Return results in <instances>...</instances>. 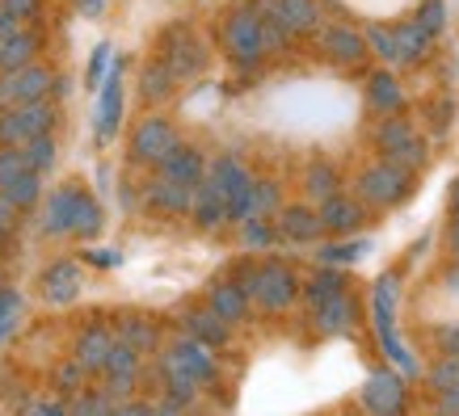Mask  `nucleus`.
Segmentation results:
<instances>
[{
	"instance_id": "6e6552de",
	"label": "nucleus",
	"mask_w": 459,
	"mask_h": 416,
	"mask_svg": "<svg viewBox=\"0 0 459 416\" xmlns=\"http://www.w3.org/2000/svg\"><path fill=\"white\" fill-rule=\"evenodd\" d=\"M178 139L181 135H178V126H173V118H165V114H148V118L135 123L131 139H126V160L140 165V168H156L169 152H173Z\"/></svg>"
},
{
	"instance_id": "a878e982",
	"label": "nucleus",
	"mask_w": 459,
	"mask_h": 416,
	"mask_svg": "<svg viewBox=\"0 0 459 416\" xmlns=\"http://www.w3.org/2000/svg\"><path fill=\"white\" fill-rule=\"evenodd\" d=\"M190 219H195L198 232H220L228 223V198L211 177H203L195 185V202H190Z\"/></svg>"
},
{
	"instance_id": "864d4df0",
	"label": "nucleus",
	"mask_w": 459,
	"mask_h": 416,
	"mask_svg": "<svg viewBox=\"0 0 459 416\" xmlns=\"http://www.w3.org/2000/svg\"><path fill=\"white\" fill-rule=\"evenodd\" d=\"M430 114H434V118H430L434 135H443L446 126H451V114H455V101H451V98H443V101H438V106H430Z\"/></svg>"
},
{
	"instance_id": "393cba45",
	"label": "nucleus",
	"mask_w": 459,
	"mask_h": 416,
	"mask_svg": "<svg viewBox=\"0 0 459 416\" xmlns=\"http://www.w3.org/2000/svg\"><path fill=\"white\" fill-rule=\"evenodd\" d=\"M156 173L169 181H181V185H198V181L207 177V156H203V148H195V143H173V152L156 165Z\"/></svg>"
},
{
	"instance_id": "9b49d317",
	"label": "nucleus",
	"mask_w": 459,
	"mask_h": 416,
	"mask_svg": "<svg viewBox=\"0 0 459 416\" xmlns=\"http://www.w3.org/2000/svg\"><path fill=\"white\" fill-rule=\"evenodd\" d=\"M359 403L367 412L376 416H388V412H404L409 408V387H404V375L401 370H371V375L362 378V391H359Z\"/></svg>"
},
{
	"instance_id": "ea45409f",
	"label": "nucleus",
	"mask_w": 459,
	"mask_h": 416,
	"mask_svg": "<svg viewBox=\"0 0 459 416\" xmlns=\"http://www.w3.org/2000/svg\"><path fill=\"white\" fill-rule=\"evenodd\" d=\"M282 207V185L274 177H253V198H249V215H265L274 219V210Z\"/></svg>"
},
{
	"instance_id": "473e14b6",
	"label": "nucleus",
	"mask_w": 459,
	"mask_h": 416,
	"mask_svg": "<svg viewBox=\"0 0 459 416\" xmlns=\"http://www.w3.org/2000/svg\"><path fill=\"white\" fill-rule=\"evenodd\" d=\"M346 291V274L337 269V265H320L316 274L299 277V299H307V307L325 303V299H333V294Z\"/></svg>"
},
{
	"instance_id": "37998d69",
	"label": "nucleus",
	"mask_w": 459,
	"mask_h": 416,
	"mask_svg": "<svg viewBox=\"0 0 459 416\" xmlns=\"http://www.w3.org/2000/svg\"><path fill=\"white\" fill-rule=\"evenodd\" d=\"M84 366L76 358H68V361H59L56 370H51V387L59 391V395H76V391L84 387Z\"/></svg>"
},
{
	"instance_id": "13d9d810",
	"label": "nucleus",
	"mask_w": 459,
	"mask_h": 416,
	"mask_svg": "<svg viewBox=\"0 0 459 416\" xmlns=\"http://www.w3.org/2000/svg\"><path fill=\"white\" fill-rule=\"evenodd\" d=\"M443 286L459 299V257H451V265H446V274H443Z\"/></svg>"
},
{
	"instance_id": "5701e85b",
	"label": "nucleus",
	"mask_w": 459,
	"mask_h": 416,
	"mask_svg": "<svg viewBox=\"0 0 459 416\" xmlns=\"http://www.w3.org/2000/svg\"><path fill=\"white\" fill-rule=\"evenodd\" d=\"M312 324H316L320 336H342L350 333L354 324H359V299L350 291L333 294V299H325V303L312 307Z\"/></svg>"
},
{
	"instance_id": "c85d7f7f",
	"label": "nucleus",
	"mask_w": 459,
	"mask_h": 416,
	"mask_svg": "<svg viewBox=\"0 0 459 416\" xmlns=\"http://www.w3.org/2000/svg\"><path fill=\"white\" fill-rule=\"evenodd\" d=\"M178 76H173V68H169L165 59L156 55L148 59L140 68V81H135V89H140V101H148V106H165L173 93H178Z\"/></svg>"
},
{
	"instance_id": "f3484780",
	"label": "nucleus",
	"mask_w": 459,
	"mask_h": 416,
	"mask_svg": "<svg viewBox=\"0 0 459 416\" xmlns=\"http://www.w3.org/2000/svg\"><path fill=\"white\" fill-rule=\"evenodd\" d=\"M101 98H98V143H110L118 135V123H123V59H110V68L101 76Z\"/></svg>"
},
{
	"instance_id": "6ab92c4d",
	"label": "nucleus",
	"mask_w": 459,
	"mask_h": 416,
	"mask_svg": "<svg viewBox=\"0 0 459 416\" xmlns=\"http://www.w3.org/2000/svg\"><path fill=\"white\" fill-rule=\"evenodd\" d=\"M274 232L287 244H320L325 240L316 207H307V202H287V207L274 210Z\"/></svg>"
},
{
	"instance_id": "2eb2a0df",
	"label": "nucleus",
	"mask_w": 459,
	"mask_h": 416,
	"mask_svg": "<svg viewBox=\"0 0 459 416\" xmlns=\"http://www.w3.org/2000/svg\"><path fill=\"white\" fill-rule=\"evenodd\" d=\"M392 307H396V277H384V282H376V328H379V341H384L388 358L401 366L404 375H418V361L409 358V349H404L401 336H396V324H392Z\"/></svg>"
},
{
	"instance_id": "f704fd0d",
	"label": "nucleus",
	"mask_w": 459,
	"mask_h": 416,
	"mask_svg": "<svg viewBox=\"0 0 459 416\" xmlns=\"http://www.w3.org/2000/svg\"><path fill=\"white\" fill-rule=\"evenodd\" d=\"M367 252H371V244H367V240L333 236L329 244H320V249H316V261L320 265H337V269H342V265H359Z\"/></svg>"
},
{
	"instance_id": "423d86ee",
	"label": "nucleus",
	"mask_w": 459,
	"mask_h": 416,
	"mask_svg": "<svg viewBox=\"0 0 459 416\" xmlns=\"http://www.w3.org/2000/svg\"><path fill=\"white\" fill-rule=\"evenodd\" d=\"M156 361L181 370V375L190 378L198 391H211L215 383H220V361H215V349L203 345V341H195V336H186V333H181L178 341H169V345L156 353Z\"/></svg>"
},
{
	"instance_id": "7ed1b4c3",
	"label": "nucleus",
	"mask_w": 459,
	"mask_h": 416,
	"mask_svg": "<svg viewBox=\"0 0 459 416\" xmlns=\"http://www.w3.org/2000/svg\"><path fill=\"white\" fill-rule=\"evenodd\" d=\"M262 4L257 0H237L220 26V47L223 55L232 59L237 68H257L265 59V38H262Z\"/></svg>"
},
{
	"instance_id": "dca6fc26",
	"label": "nucleus",
	"mask_w": 459,
	"mask_h": 416,
	"mask_svg": "<svg viewBox=\"0 0 459 416\" xmlns=\"http://www.w3.org/2000/svg\"><path fill=\"white\" fill-rule=\"evenodd\" d=\"M84 185L68 181V185H56L51 194L42 198V215H39V232L47 240L72 236V223H76V198H81Z\"/></svg>"
},
{
	"instance_id": "4c0bfd02",
	"label": "nucleus",
	"mask_w": 459,
	"mask_h": 416,
	"mask_svg": "<svg viewBox=\"0 0 459 416\" xmlns=\"http://www.w3.org/2000/svg\"><path fill=\"white\" fill-rule=\"evenodd\" d=\"M0 194L9 198L17 210H34L42 202V173H30V168H26V173H17V177L9 181Z\"/></svg>"
},
{
	"instance_id": "4be33fe9",
	"label": "nucleus",
	"mask_w": 459,
	"mask_h": 416,
	"mask_svg": "<svg viewBox=\"0 0 459 416\" xmlns=\"http://www.w3.org/2000/svg\"><path fill=\"white\" fill-rule=\"evenodd\" d=\"M207 307H211V311H215L220 319H228L232 328L249 324V316H253L249 294H245V286H240L237 277H215V282L207 286Z\"/></svg>"
},
{
	"instance_id": "1a4fd4ad",
	"label": "nucleus",
	"mask_w": 459,
	"mask_h": 416,
	"mask_svg": "<svg viewBox=\"0 0 459 416\" xmlns=\"http://www.w3.org/2000/svg\"><path fill=\"white\" fill-rule=\"evenodd\" d=\"M207 177L215 181L228 198V223L249 219V198H253V168L240 160V156L223 152L207 165Z\"/></svg>"
},
{
	"instance_id": "3c124183",
	"label": "nucleus",
	"mask_w": 459,
	"mask_h": 416,
	"mask_svg": "<svg viewBox=\"0 0 459 416\" xmlns=\"http://www.w3.org/2000/svg\"><path fill=\"white\" fill-rule=\"evenodd\" d=\"M0 9H4V13H13L17 21H30V17H39L42 0H0Z\"/></svg>"
},
{
	"instance_id": "4d7b16f0",
	"label": "nucleus",
	"mask_w": 459,
	"mask_h": 416,
	"mask_svg": "<svg viewBox=\"0 0 459 416\" xmlns=\"http://www.w3.org/2000/svg\"><path fill=\"white\" fill-rule=\"evenodd\" d=\"M434 408H438V412H443V416H459V391H443Z\"/></svg>"
},
{
	"instance_id": "c9c22d12",
	"label": "nucleus",
	"mask_w": 459,
	"mask_h": 416,
	"mask_svg": "<svg viewBox=\"0 0 459 416\" xmlns=\"http://www.w3.org/2000/svg\"><path fill=\"white\" fill-rule=\"evenodd\" d=\"M101 227H106V210H101V202L89 190H81V198H76V223H72V236L76 240H98Z\"/></svg>"
},
{
	"instance_id": "8fccbe9b",
	"label": "nucleus",
	"mask_w": 459,
	"mask_h": 416,
	"mask_svg": "<svg viewBox=\"0 0 459 416\" xmlns=\"http://www.w3.org/2000/svg\"><path fill=\"white\" fill-rule=\"evenodd\" d=\"M434 341V353H455L459 358V324H438L430 333Z\"/></svg>"
},
{
	"instance_id": "e433bc0d",
	"label": "nucleus",
	"mask_w": 459,
	"mask_h": 416,
	"mask_svg": "<svg viewBox=\"0 0 459 416\" xmlns=\"http://www.w3.org/2000/svg\"><path fill=\"white\" fill-rule=\"evenodd\" d=\"M22 160H26V168L30 173H51L56 168V160H59V143H56V131L51 135H34V139H26L22 143Z\"/></svg>"
},
{
	"instance_id": "49530a36",
	"label": "nucleus",
	"mask_w": 459,
	"mask_h": 416,
	"mask_svg": "<svg viewBox=\"0 0 459 416\" xmlns=\"http://www.w3.org/2000/svg\"><path fill=\"white\" fill-rule=\"evenodd\" d=\"M426 34H443V26H446V4L443 0H421V9H418V17H413Z\"/></svg>"
},
{
	"instance_id": "a18cd8bd",
	"label": "nucleus",
	"mask_w": 459,
	"mask_h": 416,
	"mask_svg": "<svg viewBox=\"0 0 459 416\" xmlns=\"http://www.w3.org/2000/svg\"><path fill=\"white\" fill-rule=\"evenodd\" d=\"M362 34H367V47H371V55L384 59V68H396V42H392V30L371 26V30H362Z\"/></svg>"
},
{
	"instance_id": "412c9836",
	"label": "nucleus",
	"mask_w": 459,
	"mask_h": 416,
	"mask_svg": "<svg viewBox=\"0 0 459 416\" xmlns=\"http://www.w3.org/2000/svg\"><path fill=\"white\" fill-rule=\"evenodd\" d=\"M81 286H84V269L76 261H51L39 274V294L51 307L76 303V299H81Z\"/></svg>"
},
{
	"instance_id": "de8ad7c7",
	"label": "nucleus",
	"mask_w": 459,
	"mask_h": 416,
	"mask_svg": "<svg viewBox=\"0 0 459 416\" xmlns=\"http://www.w3.org/2000/svg\"><path fill=\"white\" fill-rule=\"evenodd\" d=\"M110 59H114L110 42H101L98 51H93V59H89V72H84V89H98L101 76H106V68H110Z\"/></svg>"
},
{
	"instance_id": "4468645a",
	"label": "nucleus",
	"mask_w": 459,
	"mask_h": 416,
	"mask_svg": "<svg viewBox=\"0 0 459 416\" xmlns=\"http://www.w3.org/2000/svg\"><path fill=\"white\" fill-rule=\"evenodd\" d=\"M140 202L152 210L156 219H190V202H195V185H181L156 173L140 190Z\"/></svg>"
},
{
	"instance_id": "052dcab7",
	"label": "nucleus",
	"mask_w": 459,
	"mask_h": 416,
	"mask_svg": "<svg viewBox=\"0 0 459 416\" xmlns=\"http://www.w3.org/2000/svg\"><path fill=\"white\" fill-rule=\"evenodd\" d=\"M17 26H26V21H17V17H13V13H4V9H0V42L9 38V34H13V30H17Z\"/></svg>"
},
{
	"instance_id": "603ef678",
	"label": "nucleus",
	"mask_w": 459,
	"mask_h": 416,
	"mask_svg": "<svg viewBox=\"0 0 459 416\" xmlns=\"http://www.w3.org/2000/svg\"><path fill=\"white\" fill-rule=\"evenodd\" d=\"M17 215H22V210H17L13 202H9V198L0 194V240H4V236H13V232H17V223H22Z\"/></svg>"
},
{
	"instance_id": "f03ea898",
	"label": "nucleus",
	"mask_w": 459,
	"mask_h": 416,
	"mask_svg": "<svg viewBox=\"0 0 459 416\" xmlns=\"http://www.w3.org/2000/svg\"><path fill=\"white\" fill-rule=\"evenodd\" d=\"M418 181V173L413 168H401L392 165V160H384V156H376L371 165H362L359 173H354V198H359L367 210H396L401 202H409L413 198V185Z\"/></svg>"
},
{
	"instance_id": "e2e57ef3",
	"label": "nucleus",
	"mask_w": 459,
	"mask_h": 416,
	"mask_svg": "<svg viewBox=\"0 0 459 416\" xmlns=\"http://www.w3.org/2000/svg\"><path fill=\"white\" fill-rule=\"evenodd\" d=\"M446 207H451V215H459V177L451 181V190H446Z\"/></svg>"
},
{
	"instance_id": "79ce46f5",
	"label": "nucleus",
	"mask_w": 459,
	"mask_h": 416,
	"mask_svg": "<svg viewBox=\"0 0 459 416\" xmlns=\"http://www.w3.org/2000/svg\"><path fill=\"white\" fill-rule=\"evenodd\" d=\"M156 375H160V387H165V395L181 400L186 408H195V403H198V395H203V391H198L190 378L181 375V370H173V366H160V361H156Z\"/></svg>"
},
{
	"instance_id": "9d476101",
	"label": "nucleus",
	"mask_w": 459,
	"mask_h": 416,
	"mask_svg": "<svg viewBox=\"0 0 459 416\" xmlns=\"http://www.w3.org/2000/svg\"><path fill=\"white\" fill-rule=\"evenodd\" d=\"M56 93V72L47 64H26V68H13V72H0V110L9 106H22V101H39V98H51Z\"/></svg>"
},
{
	"instance_id": "5fc2aeb1",
	"label": "nucleus",
	"mask_w": 459,
	"mask_h": 416,
	"mask_svg": "<svg viewBox=\"0 0 459 416\" xmlns=\"http://www.w3.org/2000/svg\"><path fill=\"white\" fill-rule=\"evenodd\" d=\"M26 412H42V416H64L68 412V400H30Z\"/></svg>"
},
{
	"instance_id": "6e6d98bb",
	"label": "nucleus",
	"mask_w": 459,
	"mask_h": 416,
	"mask_svg": "<svg viewBox=\"0 0 459 416\" xmlns=\"http://www.w3.org/2000/svg\"><path fill=\"white\" fill-rule=\"evenodd\" d=\"M84 261H93V265H101V269H110V265H118L123 257L114 249H93V252H84Z\"/></svg>"
},
{
	"instance_id": "f257e3e1",
	"label": "nucleus",
	"mask_w": 459,
	"mask_h": 416,
	"mask_svg": "<svg viewBox=\"0 0 459 416\" xmlns=\"http://www.w3.org/2000/svg\"><path fill=\"white\" fill-rule=\"evenodd\" d=\"M237 282L245 286L253 307H262L270 316H279L299 299V274L279 257H265V261H245L237 269Z\"/></svg>"
},
{
	"instance_id": "a19ab883",
	"label": "nucleus",
	"mask_w": 459,
	"mask_h": 416,
	"mask_svg": "<svg viewBox=\"0 0 459 416\" xmlns=\"http://www.w3.org/2000/svg\"><path fill=\"white\" fill-rule=\"evenodd\" d=\"M426 383H430L434 395H443V391H459V358L455 353H438L430 361V370H426Z\"/></svg>"
},
{
	"instance_id": "c03bdc74",
	"label": "nucleus",
	"mask_w": 459,
	"mask_h": 416,
	"mask_svg": "<svg viewBox=\"0 0 459 416\" xmlns=\"http://www.w3.org/2000/svg\"><path fill=\"white\" fill-rule=\"evenodd\" d=\"M17 319H22V294L13 286H0V345L13 336Z\"/></svg>"
},
{
	"instance_id": "58836bf2",
	"label": "nucleus",
	"mask_w": 459,
	"mask_h": 416,
	"mask_svg": "<svg viewBox=\"0 0 459 416\" xmlns=\"http://www.w3.org/2000/svg\"><path fill=\"white\" fill-rule=\"evenodd\" d=\"M240 244L249 252H270L279 244V232H274V219H265V215H249V219H240Z\"/></svg>"
},
{
	"instance_id": "bb28decb",
	"label": "nucleus",
	"mask_w": 459,
	"mask_h": 416,
	"mask_svg": "<svg viewBox=\"0 0 459 416\" xmlns=\"http://www.w3.org/2000/svg\"><path fill=\"white\" fill-rule=\"evenodd\" d=\"M181 333L195 336V341H203V345H211V349H223L232 341V324L220 319L203 303V307H186V311H181Z\"/></svg>"
},
{
	"instance_id": "0eeeda50",
	"label": "nucleus",
	"mask_w": 459,
	"mask_h": 416,
	"mask_svg": "<svg viewBox=\"0 0 459 416\" xmlns=\"http://www.w3.org/2000/svg\"><path fill=\"white\" fill-rule=\"evenodd\" d=\"M56 123H59V110L51 106V98L9 106V110H0V148H22L34 135H51Z\"/></svg>"
},
{
	"instance_id": "680f3d73",
	"label": "nucleus",
	"mask_w": 459,
	"mask_h": 416,
	"mask_svg": "<svg viewBox=\"0 0 459 416\" xmlns=\"http://www.w3.org/2000/svg\"><path fill=\"white\" fill-rule=\"evenodd\" d=\"M76 4H81L84 17H101V13H106V0H76Z\"/></svg>"
},
{
	"instance_id": "cd10ccee",
	"label": "nucleus",
	"mask_w": 459,
	"mask_h": 416,
	"mask_svg": "<svg viewBox=\"0 0 459 416\" xmlns=\"http://www.w3.org/2000/svg\"><path fill=\"white\" fill-rule=\"evenodd\" d=\"M114 345V328L110 324H89V328H81V336L72 341V358L84 366V375H101V366H106V353H110Z\"/></svg>"
},
{
	"instance_id": "bf43d9fd",
	"label": "nucleus",
	"mask_w": 459,
	"mask_h": 416,
	"mask_svg": "<svg viewBox=\"0 0 459 416\" xmlns=\"http://www.w3.org/2000/svg\"><path fill=\"white\" fill-rule=\"evenodd\" d=\"M446 252L459 257V215H451V223H446Z\"/></svg>"
},
{
	"instance_id": "aec40b11",
	"label": "nucleus",
	"mask_w": 459,
	"mask_h": 416,
	"mask_svg": "<svg viewBox=\"0 0 459 416\" xmlns=\"http://www.w3.org/2000/svg\"><path fill=\"white\" fill-rule=\"evenodd\" d=\"M262 13L270 21H279L291 38H304V34H316L320 30V4L316 0H257Z\"/></svg>"
},
{
	"instance_id": "39448f33",
	"label": "nucleus",
	"mask_w": 459,
	"mask_h": 416,
	"mask_svg": "<svg viewBox=\"0 0 459 416\" xmlns=\"http://www.w3.org/2000/svg\"><path fill=\"white\" fill-rule=\"evenodd\" d=\"M156 51H160V59L173 68V76H178V81H195V76H203V68H207V59H211L207 42L198 38L186 21H173V26L160 30Z\"/></svg>"
},
{
	"instance_id": "20e7f679",
	"label": "nucleus",
	"mask_w": 459,
	"mask_h": 416,
	"mask_svg": "<svg viewBox=\"0 0 459 416\" xmlns=\"http://www.w3.org/2000/svg\"><path fill=\"white\" fill-rule=\"evenodd\" d=\"M371 148H376V156H384V160H392L401 168H413V173L426 168V160H430L426 135L409 118H401V114H379L376 131H371Z\"/></svg>"
},
{
	"instance_id": "b1692460",
	"label": "nucleus",
	"mask_w": 459,
	"mask_h": 416,
	"mask_svg": "<svg viewBox=\"0 0 459 416\" xmlns=\"http://www.w3.org/2000/svg\"><path fill=\"white\" fill-rule=\"evenodd\" d=\"M409 98H404V84L392 68H376L367 76V110L376 114H404Z\"/></svg>"
},
{
	"instance_id": "ddd939ff",
	"label": "nucleus",
	"mask_w": 459,
	"mask_h": 416,
	"mask_svg": "<svg viewBox=\"0 0 459 416\" xmlns=\"http://www.w3.org/2000/svg\"><path fill=\"white\" fill-rule=\"evenodd\" d=\"M140 370H143V353H135L126 341L114 336L110 353H106V366H101V383H106L101 391L114 395V400H123V395H131V391L140 387Z\"/></svg>"
},
{
	"instance_id": "72a5a7b5",
	"label": "nucleus",
	"mask_w": 459,
	"mask_h": 416,
	"mask_svg": "<svg viewBox=\"0 0 459 416\" xmlns=\"http://www.w3.org/2000/svg\"><path fill=\"white\" fill-rule=\"evenodd\" d=\"M342 185H346V181H342L333 160H312V165L304 168V198L307 202H325V198L337 194Z\"/></svg>"
},
{
	"instance_id": "7c9ffc66",
	"label": "nucleus",
	"mask_w": 459,
	"mask_h": 416,
	"mask_svg": "<svg viewBox=\"0 0 459 416\" xmlns=\"http://www.w3.org/2000/svg\"><path fill=\"white\" fill-rule=\"evenodd\" d=\"M42 51V34L30 26H17L9 38L0 42V72H13V68H26L34 64Z\"/></svg>"
},
{
	"instance_id": "a211bd4d",
	"label": "nucleus",
	"mask_w": 459,
	"mask_h": 416,
	"mask_svg": "<svg viewBox=\"0 0 459 416\" xmlns=\"http://www.w3.org/2000/svg\"><path fill=\"white\" fill-rule=\"evenodd\" d=\"M316 215H320L325 236H354L362 223H367V207L354 194H346V190H337L325 202H316Z\"/></svg>"
},
{
	"instance_id": "f8f14e48",
	"label": "nucleus",
	"mask_w": 459,
	"mask_h": 416,
	"mask_svg": "<svg viewBox=\"0 0 459 416\" xmlns=\"http://www.w3.org/2000/svg\"><path fill=\"white\" fill-rule=\"evenodd\" d=\"M320 38V55L329 59V64H337V68H362L367 64V55H371V47H367V34L354 26H346V21H333V26L316 30Z\"/></svg>"
},
{
	"instance_id": "09e8293b",
	"label": "nucleus",
	"mask_w": 459,
	"mask_h": 416,
	"mask_svg": "<svg viewBox=\"0 0 459 416\" xmlns=\"http://www.w3.org/2000/svg\"><path fill=\"white\" fill-rule=\"evenodd\" d=\"M17 173H26V160H22V148H0V190L17 177Z\"/></svg>"
},
{
	"instance_id": "2f4dec72",
	"label": "nucleus",
	"mask_w": 459,
	"mask_h": 416,
	"mask_svg": "<svg viewBox=\"0 0 459 416\" xmlns=\"http://www.w3.org/2000/svg\"><path fill=\"white\" fill-rule=\"evenodd\" d=\"M392 42H396V68H413L430 55L434 34H426L418 21H404V26H392Z\"/></svg>"
},
{
	"instance_id": "c756f323",
	"label": "nucleus",
	"mask_w": 459,
	"mask_h": 416,
	"mask_svg": "<svg viewBox=\"0 0 459 416\" xmlns=\"http://www.w3.org/2000/svg\"><path fill=\"white\" fill-rule=\"evenodd\" d=\"M114 336L126 341L135 353H156V349H160V328H156V319L140 316V311H123L118 324H114Z\"/></svg>"
}]
</instances>
